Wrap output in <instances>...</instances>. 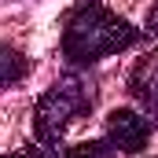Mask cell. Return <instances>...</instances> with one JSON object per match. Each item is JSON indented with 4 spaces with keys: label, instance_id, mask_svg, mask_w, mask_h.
<instances>
[{
    "label": "cell",
    "instance_id": "obj_1",
    "mask_svg": "<svg viewBox=\"0 0 158 158\" xmlns=\"http://www.w3.org/2000/svg\"><path fill=\"white\" fill-rule=\"evenodd\" d=\"M140 40V30H132L121 15L96 0H81L63 19V59L70 66H92L103 55H118Z\"/></svg>",
    "mask_w": 158,
    "mask_h": 158
},
{
    "label": "cell",
    "instance_id": "obj_2",
    "mask_svg": "<svg viewBox=\"0 0 158 158\" xmlns=\"http://www.w3.org/2000/svg\"><path fill=\"white\" fill-rule=\"evenodd\" d=\"M92 103H96V92H92V85L85 77H77V74L59 77L37 99V110H33V136H37V143L59 147L63 132L77 118H85L92 110Z\"/></svg>",
    "mask_w": 158,
    "mask_h": 158
},
{
    "label": "cell",
    "instance_id": "obj_3",
    "mask_svg": "<svg viewBox=\"0 0 158 158\" xmlns=\"http://www.w3.org/2000/svg\"><path fill=\"white\" fill-rule=\"evenodd\" d=\"M151 140V121L143 118L140 110H129V107H118L107 114V143L121 151V155H140Z\"/></svg>",
    "mask_w": 158,
    "mask_h": 158
},
{
    "label": "cell",
    "instance_id": "obj_4",
    "mask_svg": "<svg viewBox=\"0 0 158 158\" xmlns=\"http://www.w3.org/2000/svg\"><path fill=\"white\" fill-rule=\"evenodd\" d=\"M129 92L143 103V110L158 121V52L147 55L143 63H136L132 77H129Z\"/></svg>",
    "mask_w": 158,
    "mask_h": 158
},
{
    "label": "cell",
    "instance_id": "obj_5",
    "mask_svg": "<svg viewBox=\"0 0 158 158\" xmlns=\"http://www.w3.org/2000/svg\"><path fill=\"white\" fill-rule=\"evenodd\" d=\"M0 66H4V74H0V85L4 88H15L19 81H22V74L30 70V59H22L11 44H4L0 48Z\"/></svg>",
    "mask_w": 158,
    "mask_h": 158
},
{
    "label": "cell",
    "instance_id": "obj_6",
    "mask_svg": "<svg viewBox=\"0 0 158 158\" xmlns=\"http://www.w3.org/2000/svg\"><path fill=\"white\" fill-rule=\"evenodd\" d=\"M110 143L107 140H85V143H74V147H66L63 158H110Z\"/></svg>",
    "mask_w": 158,
    "mask_h": 158
},
{
    "label": "cell",
    "instance_id": "obj_7",
    "mask_svg": "<svg viewBox=\"0 0 158 158\" xmlns=\"http://www.w3.org/2000/svg\"><path fill=\"white\" fill-rule=\"evenodd\" d=\"M7 158H63V151H59V147L33 143V147H26V151H19V155H7Z\"/></svg>",
    "mask_w": 158,
    "mask_h": 158
},
{
    "label": "cell",
    "instance_id": "obj_8",
    "mask_svg": "<svg viewBox=\"0 0 158 158\" xmlns=\"http://www.w3.org/2000/svg\"><path fill=\"white\" fill-rule=\"evenodd\" d=\"M147 33H151V37H158V0H155V7L147 11Z\"/></svg>",
    "mask_w": 158,
    "mask_h": 158
}]
</instances>
